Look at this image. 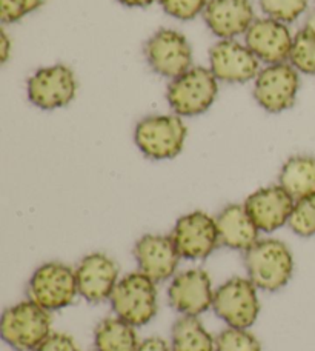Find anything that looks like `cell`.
Here are the masks:
<instances>
[{"instance_id":"6da1fadb","label":"cell","mask_w":315,"mask_h":351,"mask_svg":"<svg viewBox=\"0 0 315 351\" xmlns=\"http://www.w3.org/2000/svg\"><path fill=\"white\" fill-rule=\"evenodd\" d=\"M244 268L258 290L275 293L292 278V253L279 239H260L244 252Z\"/></svg>"},{"instance_id":"7a4b0ae2","label":"cell","mask_w":315,"mask_h":351,"mask_svg":"<svg viewBox=\"0 0 315 351\" xmlns=\"http://www.w3.org/2000/svg\"><path fill=\"white\" fill-rule=\"evenodd\" d=\"M51 324L49 311L28 299L3 311L0 333L16 351H34L51 335Z\"/></svg>"},{"instance_id":"3957f363","label":"cell","mask_w":315,"mask_h":351,"mask_svg":"<svg viewBox=\"0 0 315 351\" xmlns=\"http://www.w3.org/2000/svg\"><path fill=\"white\" fill-rule=\"evenodd\" d=\"M217 94L218 80L210 68L192 66L171 80L166 90V100L174 114L194 117L210 110Z\"/></svg>"},{"instance_id":"277c9868","label":"cell","mask_w":315,"mask_h":351,"mask_svg":"<svg viewBox=\"0 0 315 351\" xmlns=\"http://www.w3.org/2000/svg\"><path fill=\"white\" fill-rule=\"evenodd\" d=\"M188 128L177 114H154L136 125L134 142L153 160L174 159L185 147Z\"/></svg>"},{"instance_id":"5b68a950","label":"cell","mask_w":315,"mask_h":351,"mask_svg":"<svg viewBox=\"0 0 315 351\" xmlns=\"http://www.w3.org/2000/svg\"><path fill=\"white\" fill-rule=\"evenodd\" d=\"M117 317L132 327H143L157 315L155 282L147 274L134 271L123 276L110 299Z\"/></svg>"},{"instance_id":"8992f818","label":"cell","mask_w":315,"mask_h":351,"mask_svg":"<svg viewBox=\"0 0 315 351\" xmlns=\"http://www.w3.org/2000/svg\"><path fill=\"white\" fill-rule=\"evenodd\" d=\"M79 294L75 271L62 262H47L28 282V298L42 308L58 311L74 302Z\"/></svg>"},{"instance_id":"52a82bcc","label":"cell","mask_w":315,"mask_h":351,"mask_svg":"<svg viewBox=\"0 0 315 351\" xmlns=\"http://www.w3.org/2000/svg\"><path fill=\"white\" fill-rule=\"evenodd\" d=\"M257 290L249 279L232 278L214 293L212 308L229 327L248 330L255 324L260 313Z\"/></svg>"},{"instance_id":"ba28073f","label":"cell","mask_w":315,"mask_h":351,"mask_svg":"<svg viewBox=\"0 0 315 351\" xmlns=\"http://www.w3.org/2000/svg\"><path fill=\"white\" fill-rule=\"evenodd\" d=\"M300 90V73L283 64L266 65L254 80V99L264 111L279 114L292 108Z\"/></svg>"},{"instance_id":"9c48e42d","label":"cell","mask_w":315,"mask_h":351,"mask_svg":"<svg viewBox=\"0 0 315 351\" xmlns=\"http://www.w3.org/2000/svg\"><path fill=\"white\" fill-rule=\"evenodd\" d=\"M143 51L151 70L159 76L173 80L192 68V48L180 31L159 29L144 43Z\"/></svg>"},{"instance_id":"30bf717a","label":"cell","mask_w":315,"mask_h":351,"mask_svg":"<svg viewBox=\"0 0 315 351\" xmlns=\"http://www.w3.org/2000/svg\"><path fill=\"white\" fill-rule=\"evenodd\" d=\"M29 102L40 110H58L69 105L77 94V79L66 65H51L37 70L28 79Z\"/></svg>"},{"instance_id":"8fae6325","label":"cell","mask_w":315,"mask_h":351,"mask_svg":"<svg viewBox=\"0 0 315 351\" xmlns=\"http://www.w3.org/2000/svg\"><path fill=\"white\" fill-rule=\"evenodd\" d=\"M173 241L180 256L188 261H203L220 245L216 219L205 211L181 216L174 225Z\"/></svg>"},{"instance_id":"7c38bea8","label":"cell","mask_w":315,"mask_h":351,"mask_svg":"<svg viewBox=\"0 0 315 351\" xmlns=\"http://www.w3.org/2000/svg\"><path fill=\"white\" fill-rule=\"evenodd\" d=\"M210 70L218 82L247 84L260 73V60L247 43L237 39L220 40L210 51Z\"/></svg>"},{"instance_id":"4fadbf2b","label":"cell","mask_w":315,"mask_h":351,"mask_svg":"<svg viewBox=\"0 0 315 351\" xmlns=\"http://www.w3.org/2000/svg\"><path fill=\"white\" fill-rule=\"evenodd\" d=\"M244 43L255 58L266 65L283 64L291 58L294 36L286 23L274 19H255L248 33L244 34Z\"/></svg>"},{"instance_id":"5bb4252c","label":"cell","mask_w":315,"mask_h":351,"mask_svg":"<svg viewBox=\"0 0 315 351\" xmlns=\"http://www.w3.org/2000/svg\"><path fill=\"white\" fill-rule=\"evenodd\" d=\"M214 293L210 274L194 268L175 276L168 288V299L180 315L199 317L212 306Z\"/></svg>"},{"instance_id":"9a60e30c","label":"cell","mask_w":315,"mask_h":351,"mask_svg":"<svg viewBox=\"0 0 315 351\" xmlns=\"http://www.w3.org/2000/svg\"><path fill=\"white\" fill-rule=\"evenodd\" d=\"M243 205L258 230L273 233L289 223L295 199L283 186L270 185L249 194Z\"/></svg>"},{"instance_id":"2e32d148","label":"cell","mask_w":315,"mask_h":351,"mask_svg":"<svg viewBox=\"0 0 315 351\" xmlns=\"http://www.w3.org/2000/svg\"><path fill=\"white\" fill-rule=\"evenodd\" d=\"M79 294L88 302L110 300L118 284V267L105 253H91L80 261L75 269Z\"/></svg>"},{"instance_id":"e0dca14e","label":"cell","mask_w":315,"mask_h":351,"mask_svg":"<svg viewBox=\"0 0 315 351\" xmlns=\"http://www.w3.org/2000/svg\"><path fill=\"white\" fill-rule=\"evenodd\" d=\"M134 258L138 271L154 282H165L174 276L181 256L173 236L144 234L136 243Z\"/></svg>"},{"instance_id":"ac0fdd59","label":"cell","mask_w":315,"mask_h":351,"mask_svg":"<svg viewBox=\"0 0 315 351\" xmlns=\"http://www.w3.org/2000/svg\"><path fill=\"white\" fill-rule=\"evenodd\" d=\"M203 19L220 40L237 39L247 34L254 23V6L251 0H207Z\"/></svg>"},{"instance_id":"d6986e66","label":"cell","mask_w":315,"mask_h":351,"mask_svg":"<svg viewBox=\"0 0 315 351\" xmlns=\"http://www.w3.org/2000/svg\"><path fill=\"white\" fill-rule=\"evenodd\" d=\"M220 243L236 252H248L257 243L260 230L252 221L244 205L231 204L218 213L216 217Z\"/></svg>"},{"instance_id":"ffe728a7","label":"cell","mask_w":315,"mask_h":351,"mask_svg":"<svg viewBox=\"0 0 315 351\" xmlns=\"http://www.w3.org/2000/svg\"><path fill=\"white\" fill-rule=\"evenodd\" d=\"M279 185L295 200L315 194V158L312 156H292L283 164L279 174Z\"/></svg>"},{"instance_id":"44dd1931","label":"cell","mask_w":315,"mask_h":351,"mask_svg":"<svg viewBox=\"0 0 315 351\" xmlns=\"http://www.w3.org/2000/svg\"><path fill=\"white\" fill-rule=\"evenodd\" d=\"M94 343L97 351H138L136 327L121 317H106L94 331Z\"/></svg>"},{"instance_id":"7402d4cb","label":"cell","mask_w":315,"mask_h":351,"mask_svg":"<svg viewBox=\"0 0 315 351\" xmlns=\"http://www.w3.org/2000/svg\"><path fill=\"white\" fill-rule=\"evenodd\" d=\"M174 351H214L216 339L197 316L179 317L171 330Z\"/></svg>"},{"instance_id":"603a6c76","label":"cell","mask_w":315,"mask_h":351,"mask_svg":"<svg viewBox=\"0 0 315 351\" xmlns=\"http://www.w3.org/2000/svg\"><path fill=\"white\" fill-rule=\"evenodd\" d=\"M295 70L303 74H315V31L310 28H301L294 36V45L289 58Z\"/></svg>"},{"instance_id":"cb8c5ba5","label":"cell","mask_w":315,"mask_h":351,"mask_svg":"<svg viewBox=\"0 0 315 351\" xmlns=\"http://www.w3.org/2000/svg\"><path fill=\"white\" fill-rule=\"evenodd\" d=\"M263 14L281 23H292L307 11V0H260Z\"/></svg>"},{"instance_id":"d4e9b609","label":"cell","mask_w":315,"mask_h":351,"mask_svg":"<svg viewBox=\"0 0 315 351\" xmlns=\"http://www.w3.org/2000/svg\"><path fill=\"white\" fill-rule=\"evenodd\" d=\"M214 351H262V346L248 330L229 327L216 337Z\"/></svg>"},{"instance_id":"484cf974","label":"cell","mask_w":315,"mask_h":351,"mask_svg":"<svg viewBox=\"0 0 315 351\" xmlns=\"http://www.w3.org/2000/svg\"><path fill=\"white\" fill-rule=\"evenodd\" d=\"M289 227L300 237L315 236V194L310 197L295 200Z\"/></svg>"},{"instance_id":"4316f807","label":"cell","mask_w":315,"mask_h":351,"mask_svg":"<svg viewBox=\"0 0 315 351\" xmlns=\"http://www.w3.org/2000/svg\"><path fill=\"white\" fill-rule=\"evenodd\" d=\"M45 0H0V21L16 23L40 8Z\"/></svg>"},{"instance_id":"83f0119b","label":"cell","mask_w":315,"mask_h":351,"mask_svg":"<svg viewBox=\"0 0 315 351\" xmlns=\"http://www.w3.org/2000/svg\"><path fill=\"white\" fill-rule=\"evenodd\" d=\"M163 11L179 21H192L203 14L207 0H159Z\"/></svg>"},{"instance_id":"f1b7e54d","label":"cell","mask_w":315,"mask_h":351,"mask_svg":"<svg viewBox=\"0 0 315 351\" xmlns=\"http://www.w3.org/2000/svg\"><path fill=\"white\" fill-rule=\"evenodd\" d=\"M34 351H80L71 336L51 333Z\"/></svg>"},{"instance_id":"f546056e","label":"cell","mask_w":315,"mask_h":351,"mask_svg":"<svg viewBox=\"0 0 315 351\" xmlns=\"http://www.w3.org/2000/svg\"><path fill=\"white\" fill-rule=\"evenodd\" d=\"M138 351H174V350H173V346H169L165 339H160V337H148V339H144L140 343Z\"/></svg>"},{"instance_id":"4dcf8cb0","label":"cell","mask_w":315,"mask_h":351,"mask_svg":"<svg viewBox=\"0 0 315 351\" xmlns=\"http://www.w3.org/2000/svg\"><path fill=\"white\" fill-rule=\"evenodd\" d=\"M10 53H11V40L8 34H6V31L2 29L0 31V60H2V64H5V62L8 60Z\"/></svg>"},{"instance_id":"1f68e13d","label":"cell","mask_w":315,"mask_h":351,"mask_svg":"<svg viewBox=\"0 0 315 351\" xmlns=\"http://www.w3.org/2000/svg\"><path fill=\"white\" fill-rule=\"evenodd\" d=\"M117 2L129 6V8H143V6L153 5L155 0H117Z\"/></svg>"},{"instance_id":"d6a6232c","label":"cell","mask_w":315,"mask_h":351,"mask_svg":"<svg viewBox=\"0 0 315 351\" xmlns=\"http://www.w3.org/2000/svg\"><path fill=\"white\" fill-rule=\"evenodd\" d=\"M305 28H310L315 31V11H312L310 16H307L306 22H305Z\"/></svg>"}]
</instances>
